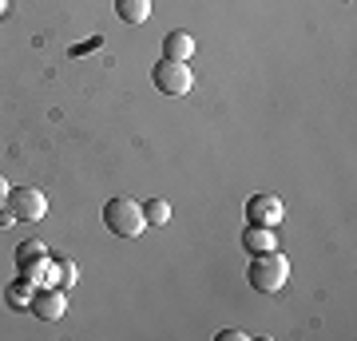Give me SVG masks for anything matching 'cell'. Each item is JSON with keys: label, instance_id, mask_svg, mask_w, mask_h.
<instances>
[{"label": "cell", "instance_id": "obj_14", "mask_svg": "<svg viewBox=\"0 0 357 341\" xmlns=\"http://www.w3.org/2000/svg\"><path fill=\"white\" fill-rule=\"evenodd\" d=\"M103 44V36H91L88 44H76V48H72V56H84V52H91V48H100Z\"/></svg>", "mask_w": 357, "mask_h": 341}, {"label": "cell", "instance_id": "obj_11", "mask_svg": "<svg viewBox=\"0 0 357 341\" xmlns=\"http://www.w3.org/2000/svg\"><path fill=\"white\" fill-rule=\"evenodd\" d=\"M139 211H143V222H147V227H163V222H171V206H167L163 199L143 202Z\"/></svg>", "mask_w": 357, "mask_h": 341}, {"label": "cell", "instance_id": "obj_16", "mask_svg": "<svg viewBox=\"0 0 357 341\" xmlns=\"http://www.w3.org/2000/svg\"><path fill=\"white\" fill-rule=\"evenodd\" d=\"M8 190H13V187H8V183L0 179V206H8Z\"/></svg>", "mask_w": 357, "mask_h": 341}, {"label": "cell", "instance_id": "obj_6", "mask_svg": "<svg viewBox=\"0 0 357 341\" xmlns=\"http://www.w3.org/2000/svg\"><path fill=\"white\" fill-rule=\"evenodd\" d=\"M40 321H60L68 314V290H36L32 305H28Z\"/></svg>", "mask_w": 357, "mask_h": 341}, {"label": "cell", "instance_id": "obj_17", "mask_svg": "<svg viewBox=\"0 0 357 341\" xmlns=\"http://www.w3.org/2000/svg\"><path fill=\"white\" fill-rule=\"evenodd\" d=\"M4 8H8V0H0V13H4Z\"/></svg>", "mask_w": 357, "mask_h": 341}, {"label": "cell", "instance_id": "obj_8", "mask_svg": "<svg viewBox=\"0 0 357 341\" xmlns=\"http://www.w3.org/2000/svg\"><path fill=\"white\" fill-rule=\"evenodd\" d=\"M243 246H246L250 254L278 250V242H274V230H270V227H246V230H243Z\"/></svg>", "mask_w": 357, "mask_h": 341}, {"label": "cell", "instance_id": "obj_10", "mask_svg": "<svg viewBox=\"0 0 357 341\" xmlns=\"http://www.w3.org/2000/svg\"><path fill=\"white\" fill-rule=\"evenodd\" d=\"M115 16L128 24H143L151 16V0H115Z\"/></svg>", "mask_w": 357, "mask_h": 341}, {"label": "cell", "instance_id": "obj_13", "mask_svg": "<svg viewBox=\"0 0 357 341\" xmlns=\"http://www.w3.org/2000/svg\"><path fill=\"white\" fill-rule=\"evenodd\" d=\"M8 305H16V310H20V305H32V294H28V282L24 278L8 290Z\"/></svg>", "mask_w": 357, "mask_h": 341}, {"label": "cell", "instance_id": "obj_2", "mask_svg": "<svg viewBox=\"0 0 357 341\" xmlns=\"http://www.w3.org/2000/svg\"><path fill=\"white\" fill-rule=\"evenodd\" d=\"M151 79H155V88L163 91V96H191V88H195L191 63L171 60V56H163V60L151 68Z\"/></svg>", "mask_w": 357, "mask_h": 341}, {"label": "cell", "instance_id": "obj_7", "mask_svg": "<svg viewBox=\"0 0 357 341\" xmlns=\"http://www.w3.org/2000/svg\"><path fill=\"white\" fill-rule=\"evenodd\" d=\"M48 246L44 242H20L16 246V270H20V278H28V274H36V270H44L48 266Z\"/></svg>", "mask_w": 357, "mask_h": 341}, {"label": "cell", "instance_id": "obj_12", "mask_svg": "<svg viewBox=\"0 0 357 341\" xmlns=\"http://www.w3.org/2000/svg\"><path fill=\"white\" fill-rule=\"evenodd\" d=\"M48 266H52V274H56V282H60L64 290H72V286H76V278H79L76 262H68V258H48Z\"/></svg>", "mask_w": 357, "mask_h": 341}, {"label": "cell", "instance_id": "obj_1", "mask_svg": "<svg viewBox=\"0 0 357 341\" xmlns=\"http://www.w3.org/2000/svg\"><path fill=\"white\" fill-rule=\"evenodd\" d=\"M246 278H250V286H255L258 294H278L282 286L290 282V262H286V254H278V250H262V254H255Z\"/></svg>", "mask_w": 357, "mask_h": 341}, {"label": "cell", "instance_id": "obj_5", "mask_svg": "<svg viewBox=\"0 0 357 341\" xmlns=\"http://www.w3.org/2000/svg\"><path fill=\"white\" fill-rule=\"evenodd\" d=\"M282 218H286V206H282L278 195H270V190H262V195H255V199L246 202V222L250 227H282Z\"/></svg>", "mask_w": 357, "mask_h": 341}, {"label": "cell", "instance_id": "obj_15", "mask_svg": "<svg viewBox=\"0 0 357 341\" xmlns=\"http://www.w3.org/2000/svg\"><path fill=\"white\" fill-rule=\"evenodd\" d=\"M215 341H246V333H238V329H222Z\"/></svg>", "mask_w": 357, "mask_h": 341}, {"label": "cell", "instance_id": "obj_9", "mask_svg": "<svg viewBox=\"0 0 357 341\" xmlns=\"http://www.w3.org/2000/svg\"><path fill=\"white\" fill-rule=\"evenodd\" d=\"M163 52L171 56V60H191L195 56V40H191V32H167V40H163Z\"/></svg>", "mask_w": 357, "mask_h": 341}, {"label": "cell", "instance_id": "obj_3", "mask_svg": "<svg viewBox=\"0 0 357 341\" xmlns=\"http://www.w3.org/2000/svg\"><path fill=\"white\" fill-rule=\"evenodd\" d=\"M103 222H107V230H112L115 238H135V234H143V211L139 202L131 199H112L107 206H103Z\"/></svg>", "mask_w": 357, "mask_h": 341}, {"label": "cell", "instance_id": "obj_4", "mask_svg": "<svg viewBox=\"0 0 357 341\" xmlns=\"http://www.w3.org/2000/svg\"><path fill=\"white\" fill-rule=\"evenodd\" d=\"M8 211L16 215V222H40L48 215V199L36 187H13L8 190Z\"/></svg>", "mask_w": 357, "mask_h": 341}]
</instances>
